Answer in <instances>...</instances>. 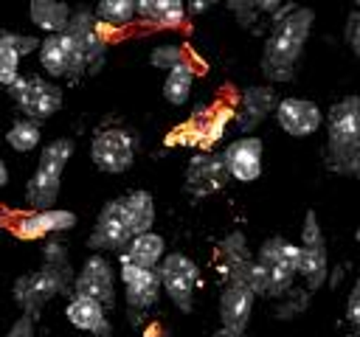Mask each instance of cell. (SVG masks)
<instances>
[{"label": "cell", "mask_w": 360, "mask_h": 337, "mask_svg": "<svg viewBox=\"0 0 360 337\" xmlns=\"http://www.w3.org/2000/svg\"><path fill=\"white\" fill-rule=\"evenodd\" d=\"M312 8H292L287 17L276 22V28L267 37L264 53H262V73L270 81H290L295 73V62L304 51V42L312 28Z\"/></svg>", "instance_id": "1"}, {"label": "cell", "mask_w": 360, "mask_h": 337, "mask_svg": "<svg viewBox=\"0 0 360 337\" xmlns=\"http://www.w3.org/2000/svg\"><path fill=\"white\" fill-rule=\"evenodd\" d=\"M70 286H73V272H70L68 253H65L62 244L51 242V244H45V264H42V270L20 275L14 281V300H17V306L28 317H37L39 309L51 298L65 295Z\"/></svg>", "instance_id": "2"}, {"label": "cell", "mask_w": 360, "mask_h": 337, "mask_svg": "<svg viewBox=\"0 0 360 337\" xmlns=\"http://www.w3.org/2000/svg\"><path fill=\"white\" fill-rule=\"evenodd\" d=\"M326 166L360 180V95H346L329 110Z\"/></svg>", "instance_id": "3"}, {"label": "cell", "mask_w": 360, "mask_h": 337, "mask_svg": "<svg viewBox=\"0 0 360 337\" xmlns=\"http://www.w3.org/2000/svg\"><path fill=\"white\" fill-rule=\"evenodd\" d=\"M298 258L301 247L284 242L281 236H270L262 247L256 261H262L270 272V295H284L292 286V278L298 275Z\"/></svg>", "instance_id": "4"}, {"label": "cell", "mask_w": 360, "mask_h": 337, "mask_svg": "<svg viewBox=\"0 0 360 337\" xmlns=\"http://www.w3.org/2000/svg\"><path fill=\"white\" fill-rule=\"evenodd\" d=\"M158 272H160V284H163L166 295L172 298V303H174L177 309H183V312H191L194 286H197V281H200L197 264H194L188 256H183V253H169V256L160 261Z\"/></svg>", "instance_id": "5"}, {"label": "cell", "mask_w": 360, "mask_h": 337, "mask_svg": "<svg viewBox=\"0 0 360 337\" xmlns=\"http://www.w3.org/2000/svg\"><path fill=\"white\" fill-rule=\"evenodd\" d=\"M8 90L31 121H45L62 107V90L39 76H22Z\"/></svg>", "instance_id": "6"}, {"label": "cell", "mask_w": 360, "mask_h": 337, "mask_svg": "<svg viewBox=\"0 0 360 337\" xmlns=\"http://www.w3.org/2000/svg\"><path fill=\"white\" fill-rule=\"evenodd\" d=\"M298 272L304 275L307 286L315 292L326 281V242L318 225L315 211H307L304 230H301V258H298Z\"/></svg>", "instance_id": "7"}, {"label": "cell", "mask_w": 360, "mask_h": 337, "mask_svg": "<svg viewBox=\"0 0 360 337\" xmlns=\"http://www.w3.org/2000/svg\"><path fill=\"white\" fill-rule=\"evenodd\" d=\"M93 163L107 174H121L132 166L135 143L124 129H101L90 143Z\"/></svg>", "instance_id": "8"}, {"label": "cell", "mask_w": 360, "mask_h": 337, "mask_svg": "<svg viewBox=\"0 0 360 337\" xmlns=\"http://www.w3.org/2000/svg\"><path fill=\"white\" fill-rule=\"evenodd\" d=\"M73 295H84L98 300L104 309L115 303V275L104 256H90L82 267V272L73 281Z\"/></svg>", "instance_id": "9"}, {"label": "cell", "mask_w": 360, "mask_h": 337, "mask_svg": "<svg viewBox=\"0 0 360 337\" xmlns=\"http://www.w3.org/2000/svg\"><path fill=\"white\" fill-rule=\"evenodd\" d=\"M129 242H132V230H129V222L124 213V202L112 199L101 208L87 244L96 250H124Z\"/></svg>", "instance_id": "10"}, {"label": "cell", "mask_w": 360, "mask_h": 337, "mask_svg": "<svg viewBox=\"0 0 360 337\" xmlns=\"http://www.w3.org/2000/svg\"><path fill=\"white\" fill-rule=\"evenodd\" d=\"M39 62L51 76H70L76 79L82 70H87L76 42L62 31V34H51L42 39L39 45Z\"/></svg>", "instance_id": "11"}, {"label": "cell", "mask_w": 360, "mask_h": 337, "mask_svg": "<svg viewBox=\"0 0 360 337\" xmlns=\"http://www.w3.org/2000/svg\"><path fill=\"white\" fill-rule=\"evenodd\" d=\"M98 17H93L87 8H79L70 14V22L65 28V34L76 42L87 70H96L101 62H104V37L98 31Z\"/></svg>", "instance_id": "12"}, {"label": "cell", "mask_w": 360, "mask_h": 337, "mask_svg": "<svg viewBox=\"0 0 360 337\" xmlns=\"http://www.w3.org/2000/svg\"><path fill=\"white\" fill-rule=\"evenodd\" d=\"M228 177L231 171L222 154H194L186 168V191L194 197H205L211 191H219Z\"/></svg>", "instance_id": "13"}, {"label": "cell", "mask_w": 360, "mask_h": 337, "mask_svg": "<svg viewBox=\"0 0 360 337\" xmlns=\"http://www.w3.org/2000/svg\"><path fill=\"white\" fill-rule=\"evenodd\" d=\"M276 121H278V126H281L287 135H292V138H307V135H312V132L321 126L323 115H321L318 104H312V101H304V98H284V101H278V107H276Z\"/></svg>", "instance_id": "14"}, {"label": "cell", "mask_w": 360, "mask_h": 337, "mask_svg": "<svg viewBox=\"0 0 360 337\" xmlns=\"http://www.w3.org/2000/svg\"><path fill=\"white\" fill-rule=\"evenodd\" d=\"M222 157H225V166H228L231 177L239 180V183H253L262 174V140L253 138V135L228 143Z\"/></svg>", "instance_id": "15"}, {"label": "cell", "mask_w": 360, "mask_h": 337, "mask_svg": "<svg viewBox=\"0 0 360 337\" xmlns=\"http://www.w3.org/2000/svg\"><path fill=\"white\" fill-rule=\"evenodd\" d=\"M253 300H256V292L245 281H228V286L219 295L222 326L233 329V331H245V326L250 320V312H253Z\"/></svg>", "instance_id": "16"}, {"label": "cell", "mask_w": 360, "mask_h": 337, "mask_svg": "<svg viewBox=\"0 0 360 337\" xmlns=\"http://www.w3.org/2000/svg\"><path fill=\"white\" fill-rule=\"evenodd\" d=\"M121 278L127 284V303L132 309H149L158 300V289L163 286L158 270H143L129 261H121Z\"/></svg>", "instance_id": "17"}, {"label": "cell", "mask_w": 360, "mask_h": 337, "mask_svg": "<svg viewBox=\"0 0 360 337\" xmlns=\"http://www.w3.org/2000/svg\"><path fill=\"white\" fill-rule=\"evenodd\" d=\"M278 95L270 87H248L242 93V110H239V132H250L259 121H264L270 112H276Z\"/></svg>", "instance_id": "18"}, {"label": "cell", "mask_w": 360, "mask_h": 337, "mask_svg": "<svg viewBox=\"0 0 360 337\" xmlns=\"http://www.w3.org/2000/svg\"><path fill=\"white\" fill-rule=\"evenodd\" d=\"M68 320L82 329V331H90L96 337H110V323H107V315H104V306L93 298H84V295H73V300L68 303L65 309Z\"/></svg>", "instance_id": "19"}, {"label": "cell", "mask_w": 360, "mask_h": 337, "mask_svg": "<svg viewBox=\"0 0 360 337\" xmlns=\"http://www.w3.org/2000/svg\"><path fill=\"white\" fill-rule=\"evenodd\" d=\"M76 225V213L73 211H59V208H48V211H37L31 216H22L17 225V236L22 239H39L45 233L53 230H70Z\"/></svg>", "instance_id": "20"}, {"label": "cell", "mask_w": 360, "mask_h": 337, "mask_svg": "<svg viewBox=\"0 0 360 337\" xmlns=\"http://www.w3.org/2000/svg\"><path fill=\"white\" fill-rule=\"evenodd\" d=\"M163 239L158 233H141V236H132V242L121 250V261H129L135 267H143V270H155L158 261H163Z\"/></svg>", "instance_id": "21"}, {"label": "cell", "mask_w": 360, "mask_h": 337, "mask_svg": "<svg viewBox=\"0 0 360 337\" xmlns=\"http://www.w3.org/2000/svg\"><path fill=\"white\" fill-rule=\"evenodd\" d=\"M59 180H62L59 171H51V168L37 166L34 177H31L28 185H25V202H28L31 208H37V211H48V208L56 202Z\"/></svg>", "instance_id": "22"}, {"label": "cell", "mask_w": 360, "mask_h": 337, "mask_svg": "<svg viewBox=\"0 0 360 337\" xmlns=\"http://www.w3.org/2000/svg\"><path fill=\"white\" fill-rule=\"evenodd\" d=\"M121 202H124V213H127V222H129L132 236L149 233V230H152V222H155V202H152V194H149V191H132V194L121 197Z\"/></svg>", "instance_id": "23"}, {"label": "cell", "mask_w": 360, "mask_h": 337, "mask_svg": "<svg viewBox=\"0 0 360 337\" xmlns=\"http://www.w3.org/2000/svg\"><path fill=\"white\" fill-rule=\"evenodd\" d=\"M31 22L48 34H62L70 22V8L62 0H31Z\"/></svg>", "instance_id": "24"}, {"label": "cell", "mask_w": 360, "mask_h": 337, "mask_svg": "<svg viewBox=\"0 0 360 337\" xmlns=\"http://www.w3.org/2000/svg\"><path fill=\"white\" fill-rule=\"evenodd\" d=\"M138 14L158 25H180L186 6L183 0H138Z\"/></svg>", "instance_id": "25"}, {"label": "cell", "mask_w": 360, "mask_h": 337, "mask_svg": "<svg viewBox=\"0 0 360 337\" xmlns=\"http://www.w3.org/2000/svg\"><path fill=\"white\" fill-rule=\"evenodd\" d=\"M219 253H222V264H225L228 281H236L248 270V264L253 261L250 253H248V247H245V236L239 230L231 233V236H225V242L219 244Z\"/></svg>", "instance_id": "26"}, {"label": "cell", "mask_w": 360, "mask_h": 337, "mask_svg": "<svg viewBox=\"0 0 360 337\" xmlns=\"http://www.w3.org/2000/svg\"><path fill=\"white\" fill-rule=\"evenodd\" d=\"M191 81H194V70L188 62H180L177 67L169 70L166 81H163V98L174 107L186 104L188 101V93H191Z\"/></svg>", "instance_id": "27"}, {"label": "cell", "mask_w": 360, "mask_h": 337, "mask_svg": "<svg viewBox=\"0 0 360 337\" xmlns=\"http://www.w3.org/2000/svg\"><path fill=\"white\" fill-rule=\"evenodd\" d=\"M39 124L31 121V118H20L11 124V129L6 132V140L14 152H31L37 143H39Z\"/></svg>", "instance_id": "28"}, {"label": "cell", "mask_w": 360, "mask_h": 337, "mask_svg": "<svg viewBox=\"0 0 360 337\" xmlns=\"http://www.w3.org/2000/svg\"><path fill=\"white\" fill-rule=\"evenodd\" d=\"M20 79V51L11 42V31H0V84L11 87Z\"/></svg>", "instance_id": "29"}, {"label": "cell", "mask_w": 360, "mask_h": 337, "mask_svg": "<svg viewBox=\"0 0 360 337\" xmlns=\"http://www.w3.org/2000/svg\"><path fill=\"white\" fill-rule=\"evenodd\" d=\"M138 11V0H98L96 17L110 25H127Z\"/></svg>", "instance_id": "30"}, {"label": "cell", "mask_w": 360, "mask_h": 337, "mask_svg": "<svg viewBox=\"0 0 360 337\" xmlns=\"http://www.w3.org/2000/svg\"><path fill=\"white\" fill-rule=\"evenodd\" d=\"M70 154H73V140H70V138H56V140H51V143L42 149L39 166L62 174V168L68 166V157H70Z\"/></svg>", "instance_id": "31"}, {"label": "cell", "mask_w": 360, "mask_h": 337, "mask_svg": "<svg viewBox=\"0 0 360 337\" xmlns=\"http://www.w3.org/2000/svg\"><path fill=\"white\" fill-rule=\"evenodd\" d=\"M236 281H245L256 295H270V272H267V267H264L262 261H256V258L248 264V270H245Z\"/></svg>", "instance_id": "32"}, {"label": "cell", "mask_w": 360, "mask_h": 337, "mask_svg": "<svg viewBox=\"0 0 360 337\" xmlns=\"http://www.w3.org/2000/svg\"><path fill=\"white\" fill-rule=\"evenodd\" d=\"M149 62H152L155 67H160V70H172V67H177L180 62H186V53H183L180 45H158V48L149 53Z\"/></svg>", "instance_id": "33"}, {"label": "cell", "mask_w": 360, "mask_h": 337, "mask_svg": "<svg viewBox=\"0 0 360 337\" xmlns=\"http://www.w3.org/2000/svg\"><path fill=\"white\" fill-rule=\"evenodd\" d=\"M346 320L360 331V281L352 286L349 300H346Z\"/></svg>", "instance_id": "34"}, {"label": "cell", "mask_w": 360, "mask_h": 337, "mask_svg": "<svg viewBox=\"0 0 360 337\" xmlns=\"http://www.w3.org/2000/svg\"><path fill=\"white\" fill-rule=\"evenodd\" d=\"M228 3V8L248 25L250 20H253V11H256V0H225Z\"/></svg>", "instance_id": "35"}, {"label": "cell", "mask_w": 360, "mask_h": 337, "mask_svg": "<svg viewBox=\"0 0 360 337\" xmlns=\"http://www.w3.org/2000/svg\"><path fill=\"white\" fill-rule=\"evenodd\" d=\"M346 42L352 45V51L360 56V11L357 14H352L349 17V22H346Z\"/></svg>", "instance_id": "36"}, {"label": "cell", "mask_w": 360, "mask_h": 337, "mask_svg": "<svg viewBox=\"0 0 360 337\" xmlns=\"http://www.w3.org/2000/svg\"><path fill=\"white\" fill-rule=\"evenodd\" d=\"M31 334H34V317L22 315V317L11 326V331H8L6 337H31Z\"/></svg>", "instance_id": "37"}, {"label": "cell", "mask_w": 360, "mask_h": 337, "mask_svg": "<svg viewBox=\"0 0 360 337\" xmlns=\"http://www.w3.org/2000/svg\"><path fill=\"white\" fill-rule=\"evenodd\" d=\"M214 3H217V0H188V8H191V14H202V11H208Z\"/></svg>", "instance_id": "38"}, {"label": "cell", "mask_w": 360, "mask_h": 337, "mask_svg": "<svg viewBox=\"0 0 360 337\" xmlns=\"http://www.w3.org/2000/svg\"><path fill=\"white\" fill-rule=\"evenodd\" d=\"M284 0H256V8L259 11H267V14H273V11H278V6H281Z\"/></svg>", "instance_id": "39"}, {"label": "cell", "mask_w": 360, "mask_h": 337, "mask_svg": "<svg viewBox=\"0 0 360 337\" xmlns=\"http://www.w3.org/2000/svg\"><path fill=\"white\" fill-rule=\"evenodd\" d=\"M211 337H248V334H245V331H233V329H225V326H222V329H219V331H214Z\"/></svg>", "instance_id": "40"}, {"label": "cell", "mask_w": 360, "mask_h": 337, "mask_svg": "<svg viewBox=\"0 0 360 337\" xmlns=\"http://www.w3.org/2000/svg\"><path fill=\"white\" fill-rule=\"evenodd\" d=\"M6 183H8V168H6V163L0 160V188H3Z\"/></svg>", "instance_id": "41"}, {"label": "cell", "mask_w": 360, "mask_h": 337, "mask_svg": "<svg viewBox=\"0 0 360 337\" xmlns=\"http://www.w3.org/2000/svg\"><path fill=\"white\" fill-rule=\"evenodd\" d=\"M354 239H357V242H360V225H357V233H354Z\"/></svg>", "instance_id": "42"}, {"label": "cell", "mask_w": 360, "mask_h": 337, "mask_svg": "<svg viewBox=\"0 0 360 337\" xmlns=\"http://www.w3.org/2000/svg\"><path fill=\"white\" fill-rule=\"evenodd\" d=\"M354 6H360V0H354Z\"/></svg>", "instance_id": "43"}, {"label": "cell", "mask_w": 360, "mask_h": 337, "mask_svg": "<svg viewBox=\"0 0 360 337\" xmlns=\"http://www.w3.org/2000/svg\"><path fill=\"white\" fill-rule=\"evenodd\" d=\"M352 337H360V331H357V334H352Z\"/></svg>", "instance_id": "44"}, {"label": "cell", "mask_w": 360, "mask_h": 337, "mask_svg": "<svg viewBox=\"0 0 360 337\" xmlns=\"http://www.w3.org/2000/svg\"><path fill=\"white\" fill-rule=\"evenodd\" d=\"M62 3H65V0H62Z\"/></svg>", "instance_id": "45"}]
</instances>
